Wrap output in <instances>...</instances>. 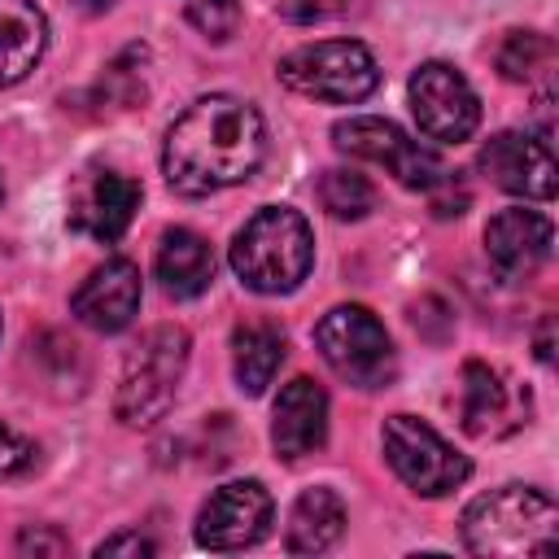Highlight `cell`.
<instances>
[{
    "label": "cell",
    "mask_w": 559,
    "mask_h": 559,
    "mask_svg": "<svg viewBox=\"0 0 559 559\" xmlns=\"http://www.w3.org/2000/svg\"><path fill=\"white\" fill-rule=\"evenodd\" d=\"M280 362H284V332L275 323L258 319V323H240L231 332V367H236L240 393L258 397L275 380Z\"/></svg>",
    "instance_id": "cell-20"
},
{
    "label": "cell",
    "mask_w": 559,
    "mask_h": 559,
    "mask_svg": "<svg viewBox=\"0 0 559 559\" xmlns=\"http://www.w3.org/2000/svg\"><path fill=\"white\" fill-rule=\"evenodd\" d=\"M384 441V459L397 472V480L424 498H441L450 489H459L472 472V463L424 419L415 415H389L380 428Z\"/></svg>",
    "instance_id": "cell-7"
},
{
    "label": "cell",
    "mask_w": 559,
    "mask_h": 559,
    "mask_svg": "<svg viewBox=\"0 0 559 559\" xmlns=\"http://www.w3.org/2000/svg\"><path fill=\"white\" fill-rule=\"evenodd\" d=\"M280 83L310 100L354 105L380 87V66L371 48L358 39H319L293 48L280 61Z\"/></svg>",
    "instance_id": "cell-5"
},
{
    "label": "cell",
    "mask_w": 559,
    "mask_h": 559,
    "mask_svg": "<svg viewBox=\"0 0 559 559\" xmlns=\"http://www.w3.org/2000/svg\"><path fill=\"white\" fill-rule=\"evenodd\" d=\"M275 502L262 480H227L197 511V542L205 550H245L271 533Z\"/></svg>",
    "instance_id": "cell-10"
},
{
    "label": "cell",
    "mask_w": 559,
    "mask_h": 559,
    "mask_svg": "<svg viewBox=\"0 0 559 559\" xmlns=\"http://www.w3.org/2000/svg\"><path fill=\"white\" fill-rule=\"evenodd\" d=\"M31 467H35V441L22 437L17 428L0 424V480H13Z\"/></svg>",
    "instance_id": "cell-24"
},
{
    "label": "cell",
    "mask_w": 559,
    "mask_h": 559,
    "mask_svg": "<svg viewBox=\"0 0 559 559\" xmlns=\"http://www.w3.org/2000/svg\"><path fill=\"white\" fill-rule=\"evenodd\" d=\"M153 271L166 288V297L175 301H192L210 288L214 280V249L205 236L188 231V227H170L157 245V258H153Z\"/></svg>",
    "instance_id": "cell-17"
},
{
    "label": "cell",
    "mask_w": 559,
    "mask_h": 559,
    "mask_svg": "<svg viewBox=\"0 0 559 559\" xmlns=\"http://www.w3.org/2000/svg\"><path fill=\"white\" fill-rule=\"evenodd\" d=\"M17 555H70V537L52 524H26L17 533Z\"/></svg>",
    "instance_id": "cell-25"
},
{
    "label": "cell",
    "mask_w": 559,
    "mask_h": 559,
    "mask_svg": "<svg viewBox=\"0 0 559 559\" xmlns=\"http://www.w3.org/2000/svg\"><path fill=\"white\" fill-rule=\"evenodd\" d=\"M183 367H188V332L183 328L162 323V328L144 332L140 345L122 362V380H118V397H114L118 419L131 428L157 424L179 393Z\"/></svg>",
    "instance_id": "cell-4"
},
{
    "label": "cell",
    "mask_w": 559,
    "mask_h": 559,
    "mask_svg": "<svg viewBox=\"0 0 559 559\" xmlns=\"http://www.w3.org/2000/svg\"><path fill=\"white\" fill-rule=\"evenodd\" d=\"M550 328H555V319L546 314V319H542V332H537V358H542V362L555 358V349H550Z\"/></svg>",
    "instance_id": "cell-28"
},
{
    "label": "cell",
    "mask_w": 559,
    "mask_h": 559,
    "mask_svg": "<svg viewBox=\"0 0 559 559\" xmlns=\"http://www.w3.org/2000/svg\"><path fill=\"white\" fill-rule=\"evenodd\" d=\"M345 520H349V515H345V502H341L332 489L314 485V489H306V493L293 502L284 546H288L293 555H323V550H332V546L341 542Z\"/></svg>",
    "instance_id": "cell-19"
},
{
    "label": "cell",
    "mask_w": 559,
    "mask_h": 559,
    "mask_svg": "<svg viewBox=\"0 0 559 559\" xmlns=\"http://www.w3.org/2000/svg\"><path fill=\"white\" fill-rule=\"evenodd\" d=\"M520 402H528L524 393L511 389V380L489 367V362H467L463 367V428L472 437H502L520 428Z\"/></svg>",
    "instance_id": "cell-16"
},
{
    "label": "cell",
    "mask_w": 559,
    "mask_h": 559,
    "mask_svg": "<svg viewBox=\"0 0 559 559\" xmlns=\"http://www.w3.org/2000/svg\"><path fill=\"white\" fill-rule=\"evenodd\" d=\"M188 22L205 39H231L240 31V0H192L188 4Z\"/></svg>",
    "instance_id": "cell-23"
},
{
    "label": "cell",
    "mask_w": 559,
    "mask_h": 559,
    "mask_svg": "<svg viewBox=\"0 0 559 559\" xmlns=\"http://www.w3.org/2000/svg\"><path fill=\"white\" fill-rule=\"evenodd\" d=\"M157 546L148 542V537H140V533H118V537H105L100 546H96V555L105 559V555H135V559H144V555H153Z\"/></svg>",
    "instance_id": "cell-27"
},
{
    "label": "cell",
    "mask_w": 559,
    "mask_h": 559,
    "mask_svg": "<svg viewBox=\"0 0 559 559\" xmlns=\"http://www.w3.org/2000/svg\"><path fill=\"white\" fill-rule=\"evenodd\" d=\"M79 4H83V9H87V13H105V9H109V4H114V0H79Z\"/></svg>",
    "instance_id": "cell-29"
},
{
    "label": "cell",
    "mask_w": 559,
    "mask_h": 559,
    "mask_svg": "<svg viewBox=\"0 0 559 559\" xmlns=\"http://www.w3.org/2000/svg\"><path fill=\"white\" fill-rule=\"evenodd\" d=\"M493 61H498V74L502 79H511V83H537V79H546L555 70V44L542 31H511L498 44Z\"/></svg>",
    "instance_id": "cell-21"
},
{
    "label": "cell",
    "mask_w": 559,
    "mask_h": 559,
    "mask_svg": "<svg viewBox=\"0 0 559 559\" xmlns=\"http://www.w3.org/2000/svg\"><path fill=\"white\" fill-rule=\"evenodd\" d=\"M48 48V17L35 0H0V87L22 83Z\"/></svg>",
    "instance_id": "cell-18"
},
{
    "label": "cell",
    "mask_w": 559,
    "mask_h": 559,
    "mask_svg": "<svg viewBox=\"0 0 559 559\" xmlns=\"http://www.w3.org/2000/svg\"><path fill=\"white\" fill-rule=\"evenodd\" d=\"M349 0H284L280 13L288 22H323V17H336Z\"/></svg>",
    "instance_id": "cell-26"
},
{
    "label": "cell",
    "mask_w": 559,
    "mask_h": 559,
    "mask_svg": "<svg viewBox=\"0 0 559 559\" xmlns=\"http://www.w3.org/2000/svg\"><path fill=\"white\" fill-rule=\"evenodd\" d=\"M550 245H555V227L546 214L537 210H498L485 227V258L498 271V280L520 284L533 280L546 262H550Z\"/></svg>",
    "instance_id": "cell-13"
},
{
    "label": "cell",
    "mask_w": 559,
    "mask_h": 559,
    "mask_svg": "<svg viewBox=\"0 0 559 559\" xmlns=\"http://www.w3.org/2000/svg\"><path fill=\"white\" fill-rule=\"evenodd\" d=\"M411 109L419 131L441 144H459L480 127V100L472 83L445 61H424L411 74Z\"/></svg>",
    "instance_id": "cell-9"
},
{
    "label": "cell",
    "mask_w": 559,
    "mask_h": 559,
    "mask_svg": "<svg viewBox=\"0 0 559 559\" xmlns=\"http://www.w3.org/2000/svg\"><path fill=\"white\" fill-rule=\"evenodd\" d=\"M476 166L485 170L489 183H498L511 197L524 201H550L555 197V148L550 135H528V131H498L480 144Z\"/></svg>",
    "instance_id": "cell-11"
},
{
    "label": "cell",
    "mask_w": 559,
    "mask_h": 559,
    "mask_svg": "<svg viewBox=\"0 0 559 559\" xmlns=\"http://www.w3.org/2000/svg\"><path fill=\"white\" fill-rule=\"evenodd\" d=\"M314 345L323 362L354 389H384L397 371L393 341L367 306H332L314 328Z\"/></svg>",
    "instance_id": "cell-6"
},
{
    "label": "cell",
    "mask_w": 559,
    "mask_h": 559,
    "mask_svg": "<svg viewBox=\"0 0 559 559\" xmlns=\"http://www.w3.org/2000/svg\"><path fill=\"white\" fill-rule=\"evenodd\" d=\"M271 441L280 459H306L328 441V393L310 376H297L280 389L271 415Z\"/></svg>",
    "instance_id": "cell-15"
},
{
    "label": "cell",
    "mask_w": 559,
    "mask_h": 559,
    "mask_svg": "<svg viewBox=\"0 0 559 559\" xmlns=\"http://www.w3.org/2000/svg\"><path fill=\"white\" fill-rule=\"evenodd\" d=\"M319 201H323V210L332 218H367L376 210V188H371L367 175L345 170V166H332L319 179Z\"/></svg>",
    "instance_id": "cell-22"
},
{
    "label": "cell",
    "mask_w": 559,
    "mask_h": 559,
    "mask_svg": "<svg viewBox=\"0 0 559 559\" xmlns=\"http://www.w3.org/2000/svg\"><path fill=\"white\" fill-rule=\"evenodd\" d=\"M332 144H336L341 153H349V157H362V162L384 166L402 188L428 192V188L441 183V175H445V162H441L428 144L411 140V135H406L397 122H389V118H367V114L341 118V122L332 127Z\"/></svg>",
    "instance_id": "cell-8"
},
{
    "label": "cell",
    "mask_w": 559,
    "mask_h": 559,
    "mask_svg": "<svg viewBox=\"0 0 559 559\" xmlns=\"http://www.w3.org/2000/svg\"><path fill=\"white\" fill-rule=\"evenodd\" d=\"M463 546L472 555L520 559L559 550V507L533 485H502L463 511Z\"/></svg>",
    "instance_id": "cell-2"
},
{
    "label": "cell",
    "mask_w": 559,
    "mask_h": 559,
    "mask_svg": "<svg viewBox=\"0 0 559 559\" xmlns=\"http://www.w3.org/2000/svg\"><path fill=\"white\" fill-rule=\"evenodd\" d=\"M0 201H4V179H0Z\"/></svg>",
    "instance_id": "cell-30"
},
{
    "label": "cell",
    "mask_w": 559,
    "mask_h": 559,
    "mask_svg": "<svg viewBox=\"0 0 559 559\" xmlns=\"http://www.w3.org/2000/svg\"><path fill=\"white\" fill-rule=\"evenodd\" d=\"M266 157V122L240 96H201L166 131L162 170L179 197L245 183Z\"/></svg>",
    "instance_id": "cell-1"
},
{
    "label": "cell",
    "mask_w": 559,
    "mask_h": 559,
    "mask_svg": "<svg viewBox=\"0 0 559 559\" xmlns=\"http://www.w3.org/2000/svg\"><path fill=\"white\" fill-rule=\"evenodd\" d=\"M140 210V183L131 175H118V170H83L70 188V227L100 240V245H114L122 240V231L131 227Z\"/></svg>",
    "instance_id": "cell-12"
},
{
    "label": "cell",
    "mask_w": 559,
    "mask_h": 559,
    "mask_svg": "<svg viewBox=\"0 0 559 559\" xmlns=\"http://www.w3.org/2000/svg\"><path fill=\"white\" fill-rule=\"evenodd\" d=\"M314 266V231L288 205H262L231 240V271L253 293H293Z\"/></svg>",
    "instance_id": "cell-3"
},
{
    "label": "cell",
    "mask_w": 559,
    "mask_h": 559,
    "mask_svg": "<svg viewBox=\"0 0 559 559\" xmlns=\"http://www.w3.org/2000/svg\"><path fill=\"white\" fill-rule=\"evenodd\" d=\"M70 310L92 332H105V336L122 332L140 310V266L131 258H109L74 288Z\"/></svg>",
    "instance_id": "cell-14"
}]
</instances>
